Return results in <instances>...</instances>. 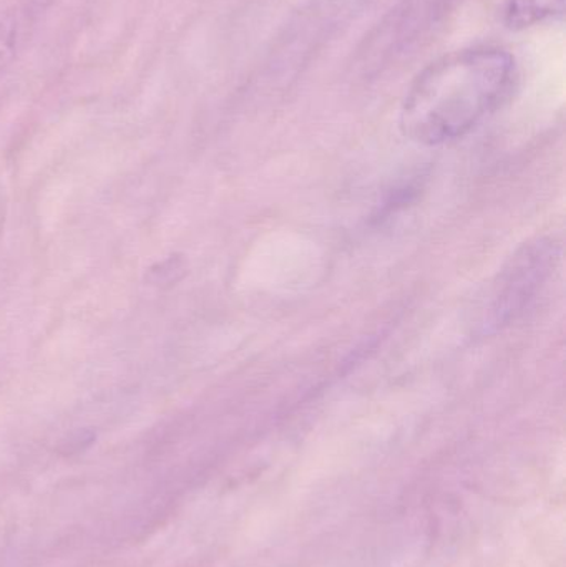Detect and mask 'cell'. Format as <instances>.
I'll list each match as a JSON object with an SVG mask.
<instances>
[{"label":"cell","instance_id":"1","mask_svg":"<svg viewBox=\"0 0 566 567\" xmlns=\"http://www.w3.org/2000/svg\"><path fill=\"white\" fill-rule=\"evenodd\" d=\"M515 56L501 47H471L425 66L402 100L399 126L419 145L462 138L511 96Z\"/></svg>","mask_w":566,"mask_h":567},{"label":"cell","instance_id":"2","mask_svg":"<svg viewBox=\"0 0 566 567\" xmlns=\"http://www.w3.org/2000/svg\"><path fill=\"white\" fill-rule=\"evenodd\" d=\"M552 248L545 243L527 246L524 252L514 258L511 269L501 278L502 286L495 293V323L504 322L512 313L517 312L525 299L537 290L550 269Z\"/></svg>","mask_w":566,"mask_h":567},{"label":"cell","instance_id":"3","mask_svg":"<svg viewBox=\"0 0 566 567\" xmlns=\"http://www.w3.org/2000/svg\"><path fill=\"white\" fill-rule=\"evenodd\" d=\"M565 0H505L502 20L511 30H525L564 16Z\"/></svg>","mask_w":566,"mask_h":567},{"label":"cell","instance_id":"4","mask_svg":"<svg viewBox=\"0 0 566 567\" xmlns=\"http://www.w3.org/2000/svg\"><path fill=\"white\" fill-rule=\"evenodd\" d=\"M424 2H428V3H441V2H444V0H424Z\"/></svg>","mask_w":566,"mask_h":567}]
</instances>
